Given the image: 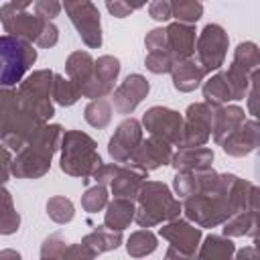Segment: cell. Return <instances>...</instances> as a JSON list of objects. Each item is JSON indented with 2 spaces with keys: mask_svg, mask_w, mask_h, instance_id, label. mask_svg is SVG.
Listing matches in <instances>:
<instances>
[{
  "mask_svg": "<svg viewBox=\"0 0 260 260\" xmlns=\"http://www.w3.org/2000/svg\"><path fill=\"white\" fill-rule=\"evenodd\" d=\"M144 4H130V2H122V0H108L106 2V8H108V12L112 14V16H116V18H126V16H130L134 10H138V8H142Z\"/></svg>",
  "mask_w": 260,
  "mask_h": 260,
  "instance_id": "obj_41",
  "label": "cell"
},
{
  "mask_svg": "<svg viewBox=\"0 0 260 260\" xmlns=\"http://www.w3.org/2000/svg\"><path fill=\"white\" fill-rule=\"evenodd\" d=\"M37 61V49L20 39L0 37V87H16Z\"/></svg>",
  "mask_w": 260,
  "mask_h": 260,
  "instance_id": "obj_6",
  "label": "cell"
},
{
  "mask_svg": "<svg viewBox=\"0 0 260 260\" xmlns=\"http://www.w3.org/2000/svg\"><path fill=\"white\" fill-rule=\"evenodd\" d=\"M244 122H246V112H244V108H240L236 104L213 108V116H211V138H213V142L219 144L225 136H230Z\"/></svg>",
  "mask_w": 260,
  "mask_h": 260,
  "instance_id": "obj_20",
  "label": "cell"
},
{
  "mask_svg": "<svg viewBox=\"0 0 260 260\" xmlns=\"http://www.w3.org/2000/svg\"><path fill=\"white\" fill-rule=\"evenodd\" d=\"M234 260H258V252L254 246H244L242 250H236Z\"/></svg>",
  "mask_w": 260,
  "mask_h": 260,
  "instance_id": "obj_46",
  "label": "cell"
},
{
  "mask_svg": "<svg viewBox=\"0 0 260 260\" xmlns=\"http://www.w3.org/2000/svg\"><path fill=\"white\" fill-rule=\"evenodd\" d=\"M211 116L213 108L205 102H195L187 108L183 118V136L179 148L205 146L211 138Z\"/></svg>",
  "mask_w": 260,
  "mask_h": 260,
  "instance_id": "obj_10",
  "label": "cell"
},
{
  "mask_svg": "<svg viewBox=\"0 0 260 260\" xmlns=\"http://www.w3.org/2000/svg\"><path fill=\"white\" fill-rule=\"evenodd\" d=\"M195 26L193 24H183V22H171L165 28V37H167V49L171 53V57L175 59V63L191 59L195 55Z\"/></svg>",
  "mask_w": 260,
  "mask_h": 260,
  "instance_id": "obj_17",
  "label": "cell"
},
{
  "mask_svg": "<svg viewBox=\"0 0 260 260\" xmlns=\"http://www.w3.org/2000/svg\"><path fill=\"white\" fill-rule=\"evenodd\" d=\"M213 150L207 146H195V148H179L173 152L171 167L177 173H199L213 169Z\"/></svg>",
  "mask_w": 260,
  "mask_h": 260,
  "instance_id": "obj_19",
  "label": "cell"
},
{
  "mask_svg": "<svg viewBox=\"0 0 260 260\" xmlns=\"http://www.w3.org/2000/svg\"><path fill=\"white\" fill-rule=\"evenodd\" d=\"M181 215V201L173 195L169 185L162 181H144L136 197L134 221L148 230L167 221H173Z\"/></svg>",
  "mask_w": 260,
  "mask_h": 260,
  "instance_id": "obj_3",
  "label": "cell"
},
{
  "mask_svg": "<svg viewBox=\"0 0 260 260\" xmlns=\"http://www.w3.org/2000/svg\"><path fill=\"white\" fill-rule=\"evenodd\" d=\"M260 144V126L256 118L246 120L240 128H236L230 136H225L219 146L225 154L230 156H246L250 152H254Z\"/></svg>",
  "mask_w": 260,
  "mask_h": 260,
  "instance_id": "obj_16",
  "label": "cell"
},
{
  "mask_svg": "<svg viewBox=\"0 0 260 260\" xmlns=\"http://www.w3.org/2000/svg\"><path fill=\"white\" fill-rule=\"evenodd\" d=\"M59 150H61L59 167L69 177H79V179L87 181L102 167V156L98 152V142L81 130L63 132Z\"/></svg>",
  "mask_w": 260,
  "mask_h": 260,
  "instance_id": "obj_4",
  "label": "cell"
},
{
  "mask_svg": "<svg viewBox=\"0 0 260 260\" xmlns=\"http://www.w3.org/2000/svg\"><path fill=\"white\" fill-rule=\"evenodd\" d=\"M10 162H12V154L10 150L0 142V187L8 181L10 177Z\"/></svg>",
  "mask_w": 260,
  "mask_h": 260,
  "instance_id": "obj_43",
  "label": "cell"
},
{
  "mask_svg": "<svg viewBox=\"0 0 260 260\" xmlns=\"http://www.w3.org/2000/svg\"><path fill=\"white\" fill-rule=\"evenodd\" d=\"M120 59L114 55H102L95 59V91L98 100L114 91V83L120 75Z\"/></svg>",
  "mask_w": 260,
  "mask_h": 260,
  "instance_id": "obj_24",
  "label": "cell"
},
{
  "mask_svg": "<svg viewBox=\"0 0 260 260\" xmlns=\"http://www.w3.org/2000/svg\"><path fill=\"white\" fill-rule=\"evenodd\" d=\"M171 77H173V87L177 91L189 93V91H195L201 85V81L205 77V71L191 57V59H185V61L175 63V67L171 69Z\"/></svg>",
  "mask_w": 260,
  "mask_h": 260,
  "instance_id": "obj_21",
  "label": "cell"
},
{
  "mask_svg": "<svg viewBox=\"0 0 260 260\" xmlns=\"http://www.w3.org/2000/svg\"><path fill=\"white\" fill-rule=\"evenodd\" d=\"M171 158H173V146L154 138V136H148V138H142V142L134 150L128 165H132L134 169L148 175L150 171H156L165 165H171Z\"/></svg>",
  "mask_w": 260,
  "mask_h": 260,
  "instance_id": "obj_15",
  "label": "cell"
},
{
  "mask_svg": "<svg viewBox=\"0 0 260 260\" xmlns=\"http://www.w3.org/2000/svg\"><path fill=\"white\" fill-rule=\"evenodd\" d=\"M158 246V238L150 230H136L126 240V252L132 258H146L150 256Z\"/></svg>",
  "mask_w": 260,
  "mask_h": 260,
  "instance_id": "obj_29",
  "label": "cell"
},
{
  "mask_svg": "<svg viewBox=\"0 0 260 260\" xmlns=\"http://www.w3.org/2000/svg\"><path fill=\"white\" fill-rule=\"evenodd\" d=\"M63 128L59 124H45L30 138V142L16 152L10 162V175L16 179H41L51 169L53 154L61 148Z\"/></svg>",
  "mask_w": 260,
  "mask_h": 260,
  "instance_id": "obj_2",
  "label": "cell"
},
{
  "mask_svg": "<svg viewBox=\"0 0 260 260\" xmlns=\"http://www.w3.org/2000/svg\"><path fill=\"white\" fill-rule=\"evenodd\" d=\"M230 67L248 75V77L258 73V67H260V49H258V45L252 43V41L240 43L234 49V59H232Z\"/></svg>",
  "mask_w": 260,
  "mask_h": 260,
  "instance_id": "obj_26",
  "label": "cell"
},
{
  "mask_svg": "<svg viewBox=\"0 0 260 260\" xmlns=\"http://www.w3.org/2000/svg\"><path fill=\"white\" fill-rule=\"evenodd\" d=\"M165 260H193V258L187 256V254H183V252H179L177 248L169 246V250H167V254H165Z\"/></svg>",
  "mask_w": 260,
  "mask_h": 260,
  "instance_id": "obj_47",
  "label": "cell"
},
{
  "mask_svg": "<svg viewBox=\"0 0 260 260\" xmlns=\"http://www.w3.org/2000/svg\"><path fill=\"white\" fill-rule=\"evenodd\" d=\"M203 102L211 108H219V106H228V102H232V91L225 79V73L219 69L215 71L207 81H203Z\"/></svg>",
  "mask_w": 260,
  "mask_h": 260,
  "instance_id": "obj_27",
  "label": "cell"
},
{
  "mask_svg": "<svg viewBox=\"0 0 260 260\" xmlns=\"http://www.w3.org/2000/svg\"><path fill=\"white\" fill-rule=\"evenodd\" d=\"M142 130H146L150 136L171 144L179 146L183 136V116L177 110H171L167 106H152L142 116Z\"/></svg>",
  "mask_w": 260,
  "mask_h": 260,
  "instance_id": "obj_9",
  "label": "cell"
},
{
  "mask_svg": "<svg viewBox=\"0 0 260 260\" xmlns=\"http://www.w3.org/2000/svg\"><path fill=\"white\" fill-rule=\"evenodd\" d=\"M134 213H136V203L134 201L114 197L106 205L104 228H108L112 232H124L134 221Z\"/></svg>",
  "mask_w": 260,
  "mask_h": 260,
  "instance_id": "obj_22",
  "label": "cell"
},
{
  "mask_svg": "<svg viewBox=\"0 0 260 260\" xmlns=\"http://www.w3.org/2000/svg\"><path fill=\"white\" fill-rule=\"evenodd\" d=\"M16 106H18V102H16V89L0 87V134L6 128L8 120L12 118Z\"/></svg>",
  "mask_w": 260,
  "mask_h": 260,
  "instance_id": "obj_38",
  "label": "cell"
},
{
  "mask_svg": "<svg viewBox=\"0 0 260 260\" xmlns=\"http://www.w3.org/2000/svg\"><path fill=\"white\" fill-rule=\"evenodd\" d=\"M258 211H240L236 215H232L223 228H221V236L225 238H240V236H250V238H256L258 234Z\"/></svg>",
  "mask_w": 260,
  "mask_h": 260,
  "instance_id": "obj_28",
  "label": "cell"
},
{
  "mask_svg": "<svg viewBox=\"0 0 260 260\" xmlns=\"http://www.w3.org/2000/svg\"><path fill=\"white\" fill-rule=\"evenodd\" d=\"M246 98H248V112L252 114V118H256V100H258V73L252 77V81H250V89H248V93H246Z\"/></svg>",
  "mask_w": 260,
  "mask_h": 260,
  "instance_id": "obj_44",
  "label": "cell"
},
{
  "mask_svg": "<svg viewBox=\"0 0 260 260\" xmlns=\"http://www.w3.org/2000/svg\"><path fill=\"white\" fill-rule=\"evenodd\" d=\"M65 260H95V258H93L81 244H69Z\"/></svg>",
  "mask_w": 260,
  "mask_h": 260,
  "instance_id": "obj_45",
  "label": "cell"
},
{
  "mask_svg": "<svg viewBox=\"0 0 260 260\" xmlns=\"http://www.w3.org/2000/svg\"><path fill=\"white\" fill-rule=\"evenodd\" d=\"M158 234H160V238L167 240L173 248H177L179 252H183V254H187V256H191V258H195L197 248H199V244H201V240H203L201 228H197V225H193L191 221L181 219V217H177V219H173V221H167V223L158 230Z\"/></svg>",
  "mask_w": 260,
  "mask_h": 260,
  "instance_id": "obj_14",
  "label": "cell"
},
{
  "mask_svg": "<svg viewBox=\"0 0 260 260\" xmlns=\"http://www.w3.org/2000/svg\"><path fill=\"white\" fill-rule=\"evenodd\" d=\"M61 6L67 12V16H69L71 24L75 26L83 45L89 49H100L104 39H102V22H100L98 6L93 2H87V0L65 2Z\"/></svg>",
  "mask_w": 260,
  "mask_h": 260,
  "instance_id": "obj_8",
  "label": "cell"
},
{
  "mask_svg": "<svg viewBox=\"0 0 260 260\" xmlns=\"http://www.w3.org/2000/svg\"><path fill=\"white\" fill-rule=\"evenodd\" d=\"M146 179H148V175L134 169L132 165H118V169H116L108 187H110L114 197L136 201V197L140 193V187L144 185Z\"/></svg>",
  "mask_w": 260,
  "mask_h": 260,
  "instance_id": "obj_18",
  "label": "cell"
},
{
  "mask_svg": "<svg viewBox=\"0 0 260 260\" xmlns=\"http://www.w3.org/2000/svg\"><path fill=\"white\" fill-rule=\"evenodd\" d=\"M69 242L61 234H51L41 244V260H65Z\"/></svg>",
  "mask_w": 260,
  "mask_h": 260,
  "instance_id": "obj_36",
  "label": "cell"
},
{
  "mask_svg": "<svg viewBox=\"0 0 260 260\" xmlns=\"http://www.w3.org/2000/svg\"><path fill=\"white\" fill-rule=\"evenodd\" d=\"M144 67H146L150 73H156V75L171 73V69L175 67V59L171 57L169 51H162V53H146V57H144Z\"/></svg>",
  "mask_w": 260,
  "mask_h": 260,
  "instance_id": "obj_37",
  "label": "cell"
},
{
  "mask_svg": "<svg viewBox=\"0 0 260 260\" xmlns=\"http://www.w3.org/2000/svg\"><path fill=\"white\" fill-rule=\"evenodd\" d=\"M79 98H81V95H79L77 87H75L65 75L55 73V77H53V87H51V100H53L55 104L63 106V108H69V106L77 104Z\"/></svg>",
  "mask_w": 260,
  "mask_h": 260,
  "instance_id": "obj_32",
  "label": "cell"
},
{
  "mask_svg": "<svg viewBox=\"0 0 260 260\" xmlns=\"http://www.w3.org/2000/svg\"><path fill=\"white\" fill-rule=\"evenodd\" d=\"M148 14L152 20H158V22H167L171 20V2L167 0H154L148 4Z\"/></svg>",
  "mask_w": 260,
  "mask_h": 260,
  "instance_id": "obj_42",
  "label": "cell"
},
{
  "mask_svg": "<svg viewBox=\"0 0 260 260\" xmlns=\"http://www.w3.org/2000/svg\"><path fill=\"white\" fill-rule=\"evenodd\" d=\"M0 22L8 37L26 41L41 49H51L59 41V28L53 20L35 14L30 2H6L0 6Z\"/></svg>",
  "mask_w": 260,
  "mask_h": 260,
  "instance_id": "obj_1",
  "label": "cell"
},
{
  "mask_svg": "<svg viewBox=\"0 0 260 260\" xmlns=\"http://www.w3.org/2000/svg\"><path fill=\"white\" fill-rule=\"evenodd\" d=\"M61 8L63 6L59 2H55V0H39V2L32 4L35 14H39L41 18H47V20H53L55 16H59Z\"/></svg>",
  "mask_w": 260,
  "mask_h": 260,
  "instance_id": "obj_40",
  "label": "cell"
},
{
  "mask_svg": "<svg viewBox=\"0 0 260 260\" xmlns=\"http://www.w3.org/2000/svg\"><path fill=\"white\" fill-rule=\"evenodd\" d=\"M234 254H236V244L232 242V238L209 234L201 240L193 260H234Z\"/></svg>",
  "mask_w": 260,
  "mask_h": 260,
  "instance_id": "obj_23",
  "label": "cell"
},
{
  "mask_svg": "<svg viewBox=\"0 0 260 260\" xmlns=\"http://www.w3.org/2000/svg\"><path fill=\"white\" fill-rule=\"evenodd\" d=\"M20 228V215L14 207L10 191L0 187V236H12Z\"/></svg>",
  "mask_w": 260,
  "mask_h": 260,
  "instance_id": "obj_30",
  "label": "cell"
},
{
  "mask_svg": "<svg viewBox=\"0 0 260 260\" xmlns=\"http://www.w3.org/2000/svg\"><path fill=\"white\" fill-rule=\"evenodd\" d=\"M47 215H49L55 223H59V225L69 223V221L75 217L73 201H71L69 197H63V195L49 197V199H47Z\"/></svg>",
  "mask_w": 260,
  "mask_h": 260,
  "instance_id": "obj_34",
  "label": "cell"
},
{
  "mask_svg": "<svg viewBox=\"0 0 260 260\" xmlns=\"http://www.w3.org/2000/svg\"><path fill=\"white\" fill-rule=\"evenodd\" d=\"M112 114H114V108H112V102L110 98H100V100H91L85 110H83V118L89 126L98 128V130H104L110 122H112Z\"/></svg>",
  "mask_w": 260,
  "mask_h": 260,
  "instance_id": "obj_31",
  "label": "cell"
},
{
  "mask_svg": "<svg viewBox=\"0 0 260 260\" xmlns=\"http://www.w3.org/2000/svg\"><path fill=\"white\" fill-rule=\"evenodd\" d=\"M144 47H146V53H162V51H169L167 49L165 28H152V30H148L146 37H144Z\"/></svg>",
  "mask_w": 260,
  "mask_h": 260,
  "instance_id": "obj_39",
  "label": "cell"
},
{
  "mask_svg": "<svg viewBox=\"0 0 260 260\" xmlns=\"http://www.w3.org/2000/svg\"><path fill=\"white\" fill-rule=\"evenodd\" d=\"M228 47H230V37L225 32V28L221 24L209 22L197 35L193 59L199 63V67L205 71V75L211 71H219L225 61Z\"/></svg>",
  "mask_w": 260,
  "mask_h": 260,
  "instance_id": "obj_7",
  "label": "cell"
},
{
  "mask_svg": "<svg viewBox=\"0 0 260 260\" xmlns=\"http://www.w3.org/2000/svg\"><path fill=\"white\" fill-rule=\"evenodd\" d=\"M142 138H144L142 124L136 118H132V116L130 118H124L116 126L114 134H112V138L108 142V154L112 156L114 162L128 165L130 158H132V154H134V150L142 142Z\"/></svg>",
  "mask_w": 260,
  "mask_h": 260,
  "instance_id": "obj_11",
  "label": "cell"
},
{
  "mask_svg": "<svg viewBox=\"0 0 260 260\" xmlns=\"http://www.w3.org/2000/svg\"><path fill=\"white\" fill-rule=\"evenodd\" d=\"M148 91H150L148 79L144 75H140V73H130L112 91V100L110 102L114 104V110L118 114L128 116L140 106V102L148 95Z\"/></svg>",
  "mask_w": 260,
  "mask_h": 260,
  "instance_id": "obj_13",
  "label": "cell"
},
{
  "mask_svg": "<svg viewBox=\"0 0 260 260\" xmlns=\"http://www.w3.org/2000/svg\"><path fill=\"white\" fill-rule=\"evenodd\" d=\"M65 75L77 87L81 98L98 100V91H95V59L87 51H73L67 57Z\"/></svg>",
  "mask_w": 260,
  "mask_h": 260,
  "instance_id": "obj_12",
  "label": "cell"
},
{
  "mask_svg": "<svg viewBox=\"0 0 260 260\" xmlns=\"http://www.w3.org/2000/svg\"><path fill=\"white\" fill-rule=\"evenodd\" d=\"M203 16V4L197 0H175L171 2V18L183 24H195Z\"/></svg>",
  "mask_w": 260,
  "mask_h": 260,
  "instance_id": "obj_33",
  "label": "cell"
},
{
  "mask_svg": "<svg viewBox=\"0 0 260 260\" xmlns=\"http://www.w3.org/2000/svg\"><path fill=\"white\" fill-rule=\"evenodd\" d=\"M110 201V195H108V187L104 185H93L89 189H85V193L81 195V207L85 213H98L102 209H106Z\"/></svg>",
  "mask_w": 260,
  "mask_h": 260,
  "instance_id": "obj_35",
  "label": "cell"
},
{
  "mask_svg": "<svg viewBox=\"0 0 260 260\" xmlns=\"http://www.w3.org/2000/svg\"><path fill=\"white\" fill-rule=\"evenodd\" d=\"M0 260H22V256H20V252L6 248V250H0Z\"/></svg>",
  "mask_w": 260,
  "mask_h": 260,
  "instance_id": "obj_48",
  "label": "cell"
},
{
  "mask_svg": "<svg viewBox=\"0 0 260 260\" xmlns=\"http://www.w3.org/2000/svg\"><path fill=\"white\" fill-rule=\"evenodd\" d=\"M53 77H55V71H51V69H37L30 75H26L18 83V87H16L18 104L26 112H30L32 116L43 120L45 124H49V120L55 114V106H53V100H51Z\"/></svg>",
  "mask_w": 260,
  "mask_h": 260,
  "instance_id": "obj_5",
  "label": "cell"
},
{
  "mask_svg": "<svg viewBox=\"0 0 260 260\" xmlns=\"http://www.w3.org/2000/svg\"><path fill=\"white\" fill-rule=\"evenodd\" d=\"M79 244L95 258V256H100V254H104V252L116 250V248L122 244V232H112V230L100 225V228H95L93 232H89L87 236H83Z\"/></svg>",
  "mask_w": 260,
  "mask_h": 260,
  "instance_id": "obj_25",
  "label": "cell"
}]
</instances>
